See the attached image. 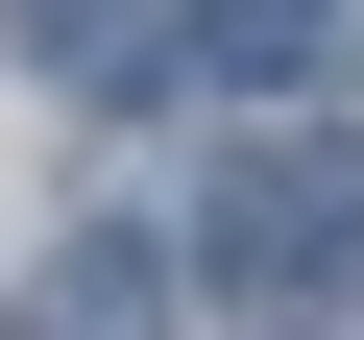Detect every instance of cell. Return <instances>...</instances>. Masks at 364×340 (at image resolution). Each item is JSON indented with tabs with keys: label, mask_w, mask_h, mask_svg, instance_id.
Returning <instances> with one entry per match:
<instances>
[{
	"label": "cell",
	"mask_w": 364,
	"mask_h": 340,
	"mask_svg": "<svg viewBox=\"0 0 364 340\" xmlns=\"http://www.w3.org/2000/svg\"><path fill=\"white\" fill-rule=\"evenodd\" d=\"M25 49H49V73H170V25H146V0H25Z\"/></svg>",
	"instance_id": "4"
},
{
	"label": "cell",
	"mask_w": 364,
	"mask_h": 340,
	"mask_svg": "<svg viewBox=\"0 0 364 340\" xmlns=\"http://www.w3.org/2000/svg\"><path fill=\"white\" fill-rule=\"evenodd\" d=\"M364 267V122H243L219 146V195H195V292H340Z\"/></svg>",
	"instance_id": "1"
},
{
	"label": "cell",
	"mask_w": 364,
	"mask_h": 340,
	"mask_svg": "<svg viewBox=\"0 0 364 340\" xmlns=\"http://www.w3.org/2000/svg\"><path fill=\"white\" fill-rule=\"evenodd\" d=\"M0 340H170V243H122V219L49 243L25 292H0Z\"/></svg>",
	"instance_id": "3"
},
{
	"label": "cell",
	"mask_w": 364,
	"mask_h": 340,
	"mask_svg": "<svg viewBox=\"0 0 364 340\" xmlns=\"http://www.w3.org/2000/svg\"><path fill=\"white\" fill-rule=\"evenodd\" d=\"M364 49V0H170V73H219V97H316Z\"/></svg>",
	"instance_id": "2"
}]
</instances>
